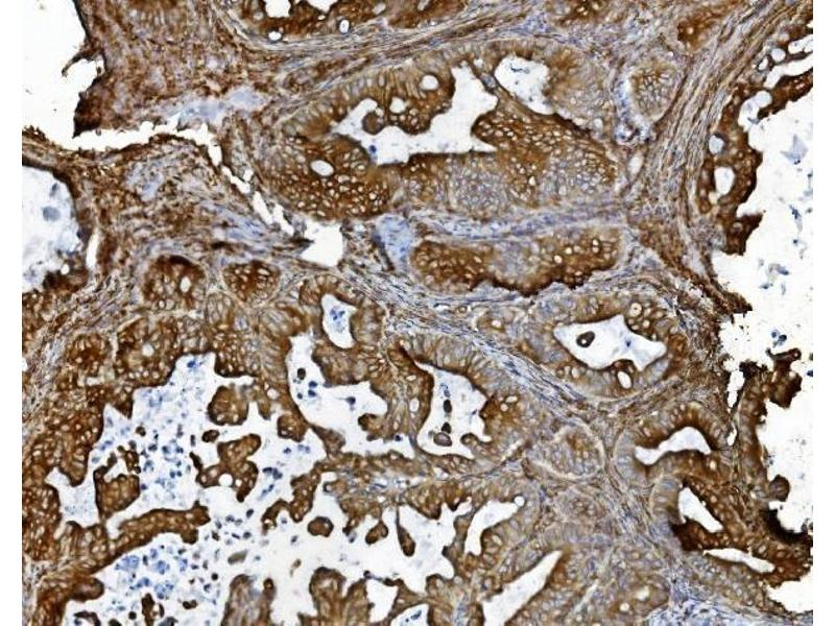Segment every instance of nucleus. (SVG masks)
<instances>
[{"instance_id":"f257e3e1","label":"nucleus","mask_w":835,"mask_h":626,"mask_svg":"<svg viewBox=\"0 0 835 626\" xmlns=\"http://www.w3.org/2000/svg\"><path fill=\"white\" fill-rule=\"evenodd\" d=\"M122 337L119 358L125 372L134 374L169 372L177 354L178 332L169 325L142 323Z\"/></svg>"},{"instance_id":"f03ea898","label":"nucleus","mask_w":835,"mask_h":626,"mask_svg":"<svg viewBox=\"0 0 835 626\" xmlns=\"http://www.w3.org/2000/svg\"><path fill=\"white\" fill-rule=\"evenodd\" d=\"M767 515V523L769 524L771 532L774 533L779 540L789 544L801 541L803 535L790 534L784 531L779 522L776 520L775 512H767Z\"/></svg>"}]
</instances>
